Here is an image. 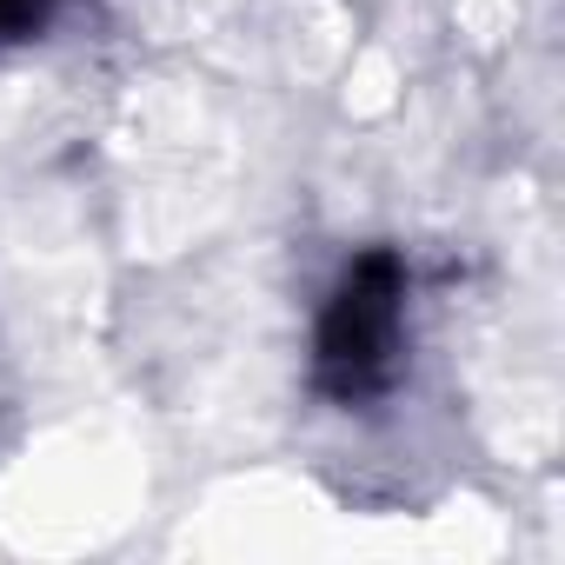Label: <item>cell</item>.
<instances>
[{
	"label": "cell",
	"instance_id": "cell-2",
	"mask_svg": "<svg viewBox=\"0 0 565 565\" xmlns=\"http://www.w3.org/2000/svg\"><path fill=\"white\" fill-rule=\"evenodd\" d=\"M67 0H0V47H28L61 21Z\"/></svg>",
	"mask_w": 565,
	"mask_h": 565
},
{
	"label": "cell",
	"instance_id": "cell-1",
	"mask_svg": "<svg viewBox=\"0 0 565 565\" xmlns=\"http://www.w3.org/2000/svg\"><path fill=\"white\" fill-rule=\"evenodd\" d=\"M406 294L413 273L393 246L347 259L313 320V386L333 406H373L406 373Z\"/></svg>",
	"mask_w": 565,
	"mask_h": 565
}]
</instances>
